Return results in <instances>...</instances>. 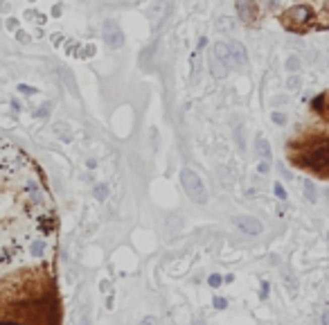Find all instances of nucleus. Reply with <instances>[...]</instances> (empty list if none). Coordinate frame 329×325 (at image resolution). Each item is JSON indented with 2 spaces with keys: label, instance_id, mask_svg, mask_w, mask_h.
<instances>
[{
  "label": "nucleus",
  "instance_id": "1",
  "mask_svg": "<svg viewBox=\"0 0 329 325\" xmlns=\"http://www.w3.org/2000/svg\"><path fill=\"white\" fill-rule=\"evenodd\" d=\"M181 185H183V190L187 192V197L194 203H198V206H203V203L207 201V190L194 169H190V167L181 169Z\"/></svg>",
  "mask_w": 329,
  "mask_h": 325
},
{
  "label": "nucleus",
  "instance_id": "2",
  "mask_svg": "<svg viewBox=\"0 0 329 325\" xmlns=\"http://www.w3.org/2000/svg\"><path fill=\"white\" fill-rule=\"evenodd\" d=\"M230 68H232V61H230L228 43H216L214 50H212V57H210L212 75H214V77H226Z\"/></svg>",
  "mask_w": 329,
  "mask_h": 325
},
{
  "label": "nucleus",
  "instance_id": "3",
  "mask_svg": "<svg viewBox=\"0 0 329 325\" xmlns=\"http://www.w3.org/2000/svg\"><path fill=\"white\" fill-rule=\"evenodd\" d=\"M302 165H309L313 169H320V172H327L329 169V140L327 143H320L316 147H311L302 158Z\"/></svg>",
  "mask_w": 329,
  "mask_h": 325
},
{
  "label": "nucleus",
  "instance_id": "4",
  "mask_svg": "<svg viewBox=\"0 0 329 325\" xmlns=\"http://www.w3.org/2000/svg\"><path fill=\"white\" fill-rule=\"evenodd\" d=\"M284 18H287L289 27H304L313 18V12H311V7H307V5H296V7H291L287 14H284Z\"/></svg>",
  "mask_w": 329,
  "mask_h": 325
},
{
  "label": "nucleus",
  "instance_id": "5",
  "mask_svg": "<svg viewBox=\"0 0 329 325\" xmlns=\"http://www.w3.org/2000/svg\"><path fill=\"white\" fill-rule=\"evenodd\" d=\"M235 224L244 235H250V237L264 233V224L259 219H255V217H235Z\"/></svg>",
  "mask_w": 329,
  "mask_h": 325
},
{
  "label": "nucleus",
  "instance_id": "6",
  "mask_svg": "<svg viewBox=\"0 0 329 325\" xmlns=\"http://www.w3.org/2000/svg\"><path fill=\"white\" fill-rule=\"evenodd\" d=\"M104 41H106V45L113 48V50H118V48L124 45V34H122V30H120L113 21H106V25H104Z\"/></svg>",
  "mask_w": 329,
  "mask_h": 325
},
{
  "label": "nucleus",
  "instance_id": "7",
  "mask_svg": "<svg viewBox=\"0 0 329 325\" xmlns=\"http://www.w3.org/2000/svg\"><path fill=\"white\" fill-rule=\"evenodd\" d=\"M228 52H230V61L232 66H246L248 64V55H246V48L239 41H228Z\"/></svg>",
  "mask_w": 329,
  "mask_h": 325
},
{
  "label": "nucleus",
  "instance_id": "8",
  "mask_svg": "<svg viewBox=\"0 0 329 325\" xmlns=\"http://www.w3.org/2000/svg\"><path fill=\"white\" fill-rule=\"evenodd\" d=\"M237 14L241 21L253 23L255 21V3L253 0H237Z\"/></svg>",
  "mask_w": 329,
  "mask_h": 325
},
{
  "label": "nucleus",
  "instance_id": "9",
  "mask_svg": "<svg viewBox=\"0 0 329 325\" xmlns=\"http://www.w3.org/2000/svg\"><path fill=\"white\" fill-rule=\"evenodd\" d=\"M164 14H167V0H151V7H149V18L153 21V25H160Z\"/></svg>",
  "mask_w": 329,
  "mask_h": 325
},
{
  "label": "nucleus",
  "instance_id": "10",
  "mask_svg": "<svg viewBox=\"0 0 329 325\" xmlns=\"http://www.w3.org/2000/svg\"><path fill=\"white\" fill-rule=\"evenodd\" d=\"M59 77H61V79H64V84L68 86V90H70V93H72V95H75V98H77V95H79V93H77V84H75V77L70 75V70H68V68H59Z\"/></svg>",
  "mask_w": 329,
  "mask_h": 325
},
{
  "label": "nucleus",
  "instance_id": "11",
  "mask_svg": "<svg viewBox=\"0 0 329 325\" xmlns=\"http://www.w3.org/2000/svg\"><path fill=\"white\" fill-rule=\"evenodd\" d=\"M282 278H284V285H287V289H289V294H296L298 292V280H296V275L291 273V271H282Z\"/></svg>",
  "mask_w": 329,
  "mask_h": 325
},
{
  "label": "nucleus",
  "instance_id": "12",
  "mask_svg": "<svg viewBox=\"0 0 329 325\" xmlns=\"http://www.w3.org/2000/svg\"><path fill=\"white\" fill-rule=\"evenodd\" d=\"M79 325H93V314H90V303L81 305L79 309V321H77Z\"/></svg>",
  "mask_w": 329,
  "mask_h": 325
},
{
  "label": "nucleus",
  "instance_id": "13",
  "mask_svg": "<svg viewBox=\"0 0 329 325\" xmlns=\"http://www.w3.org/2000/svg\"><path fill=\"white\" fill-rule=\"evenodd\" d=\"M304 197H307L309 203H316L318 201V192H316V185H313V181H304Z\"/></svg>",
  "mask_w": 329,
  "mask_h": 325
},
{
  "label": "nucleus",
  "instance_id": "14",
  "mask_svg": "<svg viewBox=\"0 0 329 325\" xmlns=\"http://www.w3.org/2000/svg\"><path fill=\"white\" fill-rule=\"evenodd\" d=\"M257 154L262 156V161H270V147H268V143L262 138V140H257Z\"/></svg>",
  "mask_w": 329,
  "mask_h": 325
},
{
  "label": "nucleus",
  "instance_id": "15",
  "mask_svg": "<svg viewBox=\"0 0 329 325\" xmlns=\"http://www.w3.org/2000/svg\"><path fill=\"white\" fill-rule=\"evenodd\" d=\"M235 138H237V147H239L241 152H246V138H244V127H237V131H235Z\"/></svg>",
  "mask_w": 329,
  "mask_h": 325
},
{
  "label": "nucleus",
  "instance_id": "16",
  "mask_svg": "<svg viewBox=\"0 0 329 325\" xmlns=\"http://www.w3.org/2000/svg\"><path fill=\"white\" fill-rule=\"evenodd\" d=\"M32 255H36V258H38V255H43V251H45V242H41V240H36V242H34V244H32Z\"/></svg>",
  "mask_w": 329,
  "mask_h": 325
},
{
  "label": "nucleus",
  "instance_id": "17",
  "mask_svg": "<svg viewBox=\"0 0 329 325\" xmlns=\"http://www.w3.org/2000/svg\"><path fill=\"white\" fill-rule=\"evenodd\" d=\"M106 195H108V185H104V183H99V185L95 188V197H97L99 201H104Z\"/></svg>",
  "mask_w": 329,
  "mask_h": 325
},
{
  "label": "nucleus",
  "instance_id": "18",
  "mask_svg": "<svg viewBox=\"0 0 329 325\" xmlns=\"http://www.w3.org/2000/svg\"><path fill=\"white\" fill-rule=\"evenodd\" d=\"M273 190H275V197H278L280 199V201H287V190H284V185H282V183H275V188H273Z\"/></svg>",
  "mask_w": 329,
  "mask_h": 325
},
{
  "label": "nucleus",
  "instance_id": "19",
  "mask_svg": "<svg viewBox=\"0 0 329 325\" xmlns=\"http://www.w3.org/2000/svg\"><path fill=\"white\" fill-rule=\"evenodd\" d=\"M27 190H30V195H32V197H36L34 201H41V192H38V185H36V183L30 181V183H27Z\"/></svg>",
  "mask_w": 329,
  "mask_h": 325
},
{
  "label": "nucleus",
  "instance_id": "20",
  "mask_svg": "<svg viewBox=\"0 0 329 325\" xmlns=\"http://www.w3.org/2000/svg\"><path fill=\"white\" fill-rule=\"evenodd\" d=\"M50 102H45V104H41V109L36 111V118H47V115H50Z\"/></svg>",
  "mask_w": 329,
  "mask_h": 325
},
{
  "label": "nucleus",
  "instance_id": "21",
  "mask_svg": "<svg viewBox=\"0 0 329 325\" xmlns=\"http://www.w3.org/2000/svg\"><path fill=\"white\" fill-rule=\"evenodd\" d=\"M270 120H273L275 124H280V127H282V124H287V115H284V113H278V111L270 115Z\"/></svg>",
  "mask_w": 329,
  "mask_h": 325
},
{
  "label": "nucleus",
  "instance_id": "22",
  "mask_svg": "<svg viewBox=\"0 0 329 325\" xmlns=\"http://www.w3.org/2000/svg\"><path fill=\"white\" fill-rule=\"evenodd\" d=\"M18 90H21L23 95H34L36 93V88H34V86H27V84H18Z\"/></svg>",
  "mask_w": 329,
  "mask_h": 325
},
{
  "label": "nucleus",
  "instance_id": "23",
  "mask_svg": "<svg viewBox=\"0 0 329 325\" xmlns=\"http://www.w3.org/2000/svg\"><path fill=\"white\" fill-rule=\"evenodd\" d=\"M212 303H214V307H216V309H224V307H228V300H226V298H221V296H216V298L212 300Z\"/></svg>",
  "mask_w": 329,
  "mask_h": 325
},
{
  "label": "nucleus",
  "instance_id": "24",
  "mask_svg": "<svg viewBox=\"0 0 329 325\" xmlns=\"http://www.w3.org/2000/svg\"><path fill=\"white\" fill-rule=\"evenodd\" d=\"M257 169H259V174H268L270 172V161H262L257 165Z\"/></svg>",
  "mask_w": 329,
  "mask_h": 325
},
{
  "label": "nucleus",
  "instance_id": "25",
  "mask_svg": "<svg viewBox=\"0 0 329 325\" xmlns=\"http://www.w3.org/2000/svg\"><path fill=\"white\" fill-rule=\"evenodd\" d=\"M207 283H210V287H219V285H221V275L212 273L210 278H207Z\"/></svg>",
  "mask_w": 329,
  "mask_h": 325
},
{
  "label": "nucleus",
  "instance_id": "26",
  "mask_svg": "<svg viewBox=\"0 0 329 325\" xmlns=\"http://www.w3.org/2000/svg\"><path fill=\"white\" fill-rule=\"evenodd\" d=\"M287 66H289V70H291V72H296L298 68H300V61L296 59V57H291V59H289V64H287Z\"/></svg>",
  "mask_w": 329,
  "mask_h": 325
},
{
  "label": "nucleus",
  "instance_id": "27",
  "mask_svg": "<svg viewBox=\"0 0 329 325\" xmlns=\"http://www.w3.org/2000/svg\"><path fill=\"white\" fill-rule=\"evenodd\" d=\"M140 325H158V318L156 316H144L142 321H140Z\"/></svg>",
  "mask_w": 329,
  "mask_h": 325
},
{
  "label": "nucleus",
  "instance_id": "28",
  "mask_svg": "<svg viewBox=\"0 0 329 325\" xmlns=\"http://www.w3.org/2000/svg\"><path fill=\"white\" fill-rule=\"evenodd\" d=\"M266 296H268V283H262V292H259V298H266Z\"/></svg>",
  "mask_w": 329,
  "mask_h": 325
},
{
  "label": "nucleus",
  "instance_id": "29",
  "mask_svg": "<svg viewBox=\"0 0 329 325\" xmlns=\"http://www.w3.org/2000/svg\"><path fill=\"white\" fill-rule=\"evenodd\" d=\"M300 86V79L298 77H291V79H289V88H298Z\"/></svg>",
  "mask_w": 329,
  "mask_h": 325
},
{
  "label": "nucleus",
  "instance_id": "30",
  "mask_svg": "<svg viewBox=\"0 0 329 325\" xmlns=\"http://www.w3.org/2000/svg\"><path fill=\"white\" fill-rule=\"evenodd\" d=\"M320 323H322V325H329V309H325V312H322V316H320Z\"/></svg>",
  "mask_w": 329,
  "mask_h": 325
},
{
  "label": "nucleus",
  "instance_id": "31",
  "mask_svg": "<svg viewBox=\"0 0 329 325\" xmlns=\"http://www.w3.org/2000/svg\"><path fill=\"white\" fill-rule=\"evenodd\" d=\"M16 36H18V41H21V43H27V41H30V36H27L25 32H18Z\"/></svg>",
  "mask_w": 329,
  "mask_h": 325
},
{
  "label": "nucleus",
  "instance_id": "32",
  "mask_svg": "<svg viewBox=\"0 0 329 325\" xmlns=\"http://www.w3.org/2000/svg\"><path fill=\"white\" fill-rule=\"evenodd\" d=\"M86 165H88V167H90V169H95V167H97V161H95V158H90V161H88V163H86Z\"/></svg>",
  "mask_w": 329,
  "mask_h": 325
},
{
  "label": "nucleus",
  "instance_id": "33",
  "mask_svg": "<svg viewBox=\"0 0 329 325\" xmlns=\"http://www.w3.org/2000/svg\"><path fill=\"white\" fill-rule=\"evenodd\" d=\"M7 27H9V30H14V27H16V21H14V18H9V21H7Z\"/></svg>",
  "mask_w": 329,
  "mask_h": 325
},
{
  "label": "nucleus",
  "instance_id": "34",
  "mask_svg": "<svg viewBox=\"0 0 329 325\" xmlns=\"http://www.w3.org/2000/svg\"><path fill=\"white\" fill-rule=\"evenodd\" d=\"M194 325H205V321H196Z\"/></svg>",
  "mask_w": 329,
  "mask_h": 325
},
{
  "label": "nucleus",
  "instance_id": "35",
  "mask_svg": "<svg viewBox=\"0 0 329 325\" xmlns=\"http://www.w3.org/2000/svg\"><path fill=\"white\" fill-rule=\"evenodd\" d=\"M325 197H327V201H329V188H327V190H325Z\"/></svg>",
  "mask_w": 329,
  "mask_h": 325
}]
</instances>
